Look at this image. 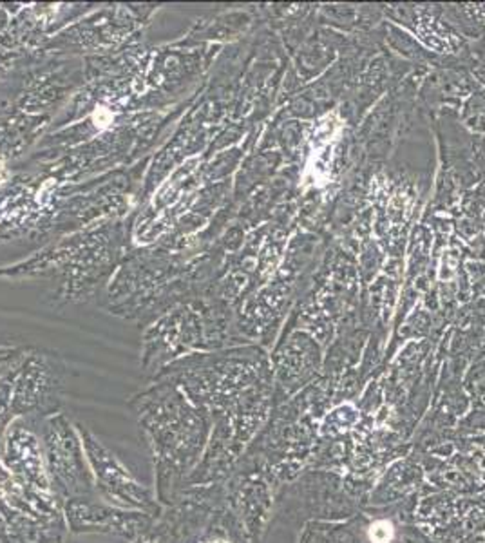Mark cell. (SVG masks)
<instances>
[{
    "label": "cell",
    "instance_id": "obj_1",
    "mask_svg": "<svg viewBox=\"0 0 485 543\" xmlns=\"http://www.w3.org/2000/svg\"><path fill=\"white\" fill-rule=\"evenodd\" d=\"M393 536H395V529L388 520H377L368 529V538L372 543H389Z\"/></svg>",
    "mask_w": 485,
    "mask_h": 543
},
{
    "label": "cell",
    "instance_id": "obj_2",
    "mask_svg": "<svg viewBox=\"0 0 485 543\" xmlns=\"http://www.w3.org/2000/svg\"><path fill=\"white\" fill-rule=\"evenodd\" d=\"M203 543H228L225 539H212V542H203Z\"/></svg>",
    "mask_w": 485,
    "mask_h": 543
}]
</instances>
